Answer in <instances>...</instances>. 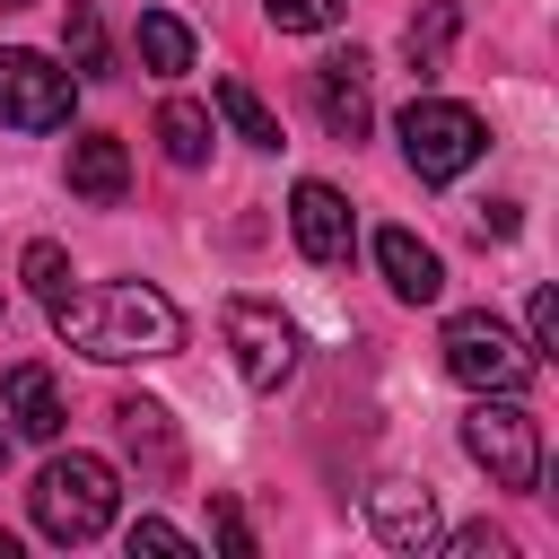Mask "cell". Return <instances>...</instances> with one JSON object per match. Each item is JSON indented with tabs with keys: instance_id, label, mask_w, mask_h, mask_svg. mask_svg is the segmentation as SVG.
I'll return each mask as SVG.
<instances>
[{
	"instance_id": "15",
	"label": "cell",
	"mask_w": 559,
	"mask_h": 559,
	"mask_svg": "<svg viewBox=\"0 0 559 559\" xmlns=\"http://www.w3.org/2000/svg\"><path fill=\"white\" fill-rule=\"evenodd\" d=\"M157 140H166V157H175V166H201V157H210V140H218V131H210V105L166 96V105H157Z\"/></svg>"
},
{
	"instance_id": "11",
	"label": "cell",
	"mask_w": 559,
	"mask_h": 559,
	"mask_svg": "<svg viewBox=\"0 0 559 559\" xmlns=\"http://www.w3.org/2000/svg\"><path fill=\"white\" fill-rule=\"evenodd\" d=\"M367 524H376L384 550H428V542H437V498L384 480V489H367Z\"/></svg>"
},
{
	"instance_id": "17",
	"label": "cell",
	"mask_w": 559,
	"mask_h": 559,
	"mask_svg": "<svg viewBox=\"0 0 559 559\" xmlns=\"http://www.w3.org/2000/svg\"><path fill=\"white\" fill-rule=\"evenodd\" d=\"M218 114H227V131L236 140H253V148H280V114L245 87V79H218Z\"/></svg>"
},
{
	"instance_id": "10",
	"label": "cell",
	"mask_w": 559,
	"mask_h": 559,
	"mask_svg": "<svg viewBox=\"0 0 559 559\" xmlns=\"http://www.w3.org/2000/svg\"><path fill=\"white\" fill-rule=\"evenodd\" d=\"M376 271H384V288H393L402 306H428V297L445 288V262H437V245H419L411 227H384V236H376Z\"/></svg>"
},
{
	"instance_id": "25",
	"label": "cell",
	"mask_w": 559,
	"mask_h": 559,
	"mask_svg": "<svg viewBox=\"0 0 559 559\" xmlns=\"http://www.w3.org/2000/svg\"><path fill=\"white\" fill-rule=\"evenodd\" d=\"M454 559H507V533H489V524H463V533H454Z\"/></svg>"
},
{
	"instance_id": "28",
	"label": "cell",
	"mask_w": 559,
	"mask_h": 559,
	"mask_svg": "<svg viewBox=\"0 0 559 559\" xmlns=\"http://www.w3.org/2000/svg\"><path fill=\"white\" fill-rule=\"evenodd\" d=\"M0 9H26V0H0Z\"/></svg>"
},
{
	"instance_id": "21",
	"label": "cell",
	"mask_w": 559,
	"mask_h": 559,
	"mask_svg": "<svg viewBox=\"0 0 559 559\" xmlns=\"http://www.w3.org/2000/svg\"><path fill=\"white\" fill-rule=\"evenodd\" d=\"M26 288H35V297H44V306H52V297H61V288H70V253H61V245H44V236H35V245H26Z\"/></svg>"
},
{
	"instance_id": "27",
	"label": "cell",
	"mask_w": 559,
	"mask_h": 559,
	"mask_svg": "<svg viewBox=\"0 0 559 559\" xmlns=\"http://www.w3.org/2000/svg\"><path fill=\"white\" fill-rule=\"evenodd\" d=\"M0 463H9V428H0Z\"/></svg>"
},
{
	"instance_id": "8",
	"label": "cell",
	"mask_w": 559,
	"mask_h": 559,
	"mask_svg": "<svg viewBox=\"0 0 559 559\" xmlns=\"http://www.w3.org/2000/svg\"><path fill=\"white\" fill-rule=\"evenodd\" d=\"M314 114H323L332 140H367V122H376L367 52H332V61H314Z\"/></svg>"
},
{
	"instance_id": "7",
	"label": "cell",
	"mask_w": 559,
	"mask_h": 559,
	"mask_svg": "<svg viewBox=\"0 0 559 559\" xmlns=\"http://www.w3.org/2000/svg\"><path fill=\"white\" fill-rule=\"evenodd\" d=\"M70 96H79V79L52 70L44 52H26V44L0 52V122L9 131H61L70 122Z\"/></svg>"
},
{
	"instance_id": "19",
	"label": "cell",
	"mask_w": 559,
	"mask_h": 559,
	"mask_svg": "<svg viewBox=\"0 0 559 559\" xmlns=\"http://www.w3.org/2000/svg\"><path fill=\"white\" fill-rule=\"evenodd\" d=\"M402 44H411V61H419V70H437V61H445V44H454V0H428V9L402 26Z\"/></svg>"
},
{
	"instance_id": "9",
	"label": "cell",
	"mask_w": 559,
	"mask_h": 559,
	"mask_svg": "<svg viewBox=\"0 0 559 559\" xmlns=\"http://www.w3.org/2000/svg\"><path fill=\"white\" fill-rule=\"evenodd\" d=\"M288 227H297V253L306 262H341L349 253V201L332 183H314V175L288 192Z\"/></svg>"
},
{
	"instance_id": "13",
	"label": "cell",
	"mask_w": 559,
	"mask_h": 559,
	"mask_svg": "<svg viewBox=\"0 0 559 559\" xmlns=\"http://www.w3.org/2000/svg\"><path fill=\"white\" fill-rule=\"evenodd\" d=\"M122 183H131L122 140H114V131H79V140H70V192H79V201H122Z\"/></svg>"
},
{
	"instance_id": "22",
	"label": "cell",
	"mask_w": 559,
	"mask_h": 559,
	"mask_svg": "<svg viewBox=\"0 0 559 559\" xmlns=\"http://www.w3.org/2000/svg\"><path fill=\"white\" fill-rule=\"evenodd\" d=\"M524 349H533V358L559 349V297H550V288H533V306H524Z\"/></svg>"
},
{
	"instance_id": "18",
	"label": "cell",
	"mask_w": 559,
	"mask_h": 559,
	"mask_svg": "<svg viewBox=\"0 0 559 559\" xmlns=\"http://www.w3.org/2000/svg\"><path fill=\"white\" fill-rule=\"evenodd\" d=\"M61 44H70V79H114V52H105V17L79 0L70 9V26H61Z\"/></svg>"
},
{
	"instance_id": "26",
	"label": "cell",
	"mask_w": 559,
	"mask_h": 559,
	"mask_svg": "<svg viewBox=\"0 0 559 559\" xmlns=\"http://www.w3.org/2000/svg\"><path fill=\"white\" fill-rule=\"evenodd\" d=\"M0 559H17V542H9V533H0Z\"/></svg>"
},
{
	"instance_id": "3",
	"label": "cell",
	"mask_w": 559,
	"mask_h": 559,
	"mask_svg": "<svg viewBox=\"0 0 559 559\" xmlns=\"http://www.w3.org/2000/svg\"><path fill=\"white\" fill-rule=\"evenodd\" d=\"M463 454L498 480V489H542V419L515 393H480L463 411Z\"/></svg>"
},
{
	"instance_id": "20",
	"label": "cell",
	"mask_w": 559,
	"mask_h": 559,
	"mask_svg": "<svg viewBox=\"0 0 559 559\" xmlns=\"http://www.w3.org/2000/svg\"><path fill=\"white\" fill-rule=\"evenodd\" d=\"M262 9H271V26H280V35H323L349 0H262Z\"/></svg>"
},
{
	"instance_id": "2",
	"label": "cell",
	"mask_w": 559,
	"mask_h": 559,
	"mask_svg": "<svg viewBox=\"0 0 559 559\" xmlns=\"http://www.w3.org/2000/svg\"><path fill=\"white\" fill-rule=\"evenodd\" d=\"M114 463L105 454H52L44 472H35V489H26V515H35V533L44 542H61V550H79V542H96L105 524H114Z\"/></svg>"
},
{
	"instance_id": "1",
	"label": "cell",
	"mask_w": 559,
	"mask_h": 559,
	"mask_svg": "<svg viewBox=\"0 0 559 559\" xmlns=\"http://www.w3.org/2000/svg\"><path fill=\"white\" fill-rule=\"evenodd\" d=\"M52 332H61L70 349L122 367V358H166V349L183 341V314H175V297L148 288V280H96V288H61V297H52Z\"/></svg>"
},
{
	"instance_id": "14",
	"label": "cell",
	"mask_w": 559,
	"mask_h": 559,
	"mask_svg": "<svg viewBox=\"0 0 559 559\" xmlns=\"http://www.w3.org/2000/svg\"><path fill=\"white\" fill-rule=\"evenodd\" d=\"M131 44H140V70H148V79H183V70H192V26H183L175 9H140V35H131Z\"/></svg>"
},
{
	"instance_id": "12",
	"label": "cell",
	"mask_w": 559,
	"mask_h": 559,
	"mask_svg": "<svg viewBox=\"0 0 559 559\" xmlns=\"http://www.w3.org/2000/svg\"><path fill=\"white\" fill-rule=\"evenodd\" d=\"M9 419H17V437H35V445H52L61 437V384H52V367H35V358H17L9 367Z\"/></svg>"
},
{
	"instance_id": "24",
	"label": "cell",
	"mask_w": 559,
	"mask_h": 559,
	"mask_svg": "<svg viewBox=\"0 0 559 559\" xmlns=\"http://www.w3.org/2000/svg\"><path fill=\"white\" fill-rule=\"evenodd\" d=\"M131 550H192V533L166 524V515H140V524H131Z\"/></svg>"
},
{
	"instance_id": "5",
	"label": "cell",
	"mask_w": 559,
	"mask_h": 559,
	"mask_svg": "<svg viewBox=\"0 0 559 559\" xmlns=\"http://www.w3.org/2000/svg\"><path fill=\"white\" fill-rule=\"evenodd\" d=\"M437 349H445V376H454V384H472V393H524V384H533V367H542V358H533V349H524L489 306L454 314Z\"/></svg>"
},
{
	"instance_id": "6",
	"label": "cell",
	"mask_w": 559,
	"mask_h": 559,
	"mask_svg": "<svg viewBox=\"0 0 559 559\" xmlns=\"http://www.w3.org/2000/svg\"><path fill=\"white\" fill-rule=\"evenodd\" d=\"M218 332H227V349H236V376L253 384V393H280L288 376H297V323L280 314V306H262V297H227L218 306Z\"/></svg>"
},
{
	"instance_id": "4",
	"label": "cell",
	"mask_w": 559,
	"mask_h": 559,
	"mask_svg": "<svg viewBox=\"0 0 559 559\" xmlns=\"http://www.w3.org/2000/svg\"><path fill=\"white\" fill-rule=\"evenodd\" d=\"M393 131H402V157H411V175H419V183H454V175H472V157L489 148L480 114H472V105H454V96H411Z\"/></svg>"
},
{
	"instance_id": "16",
	"label": "cell",
	"mask_w": 559,
	"mask_h": 559,
	"mask_svg": "<svg viewBox=\"0 0 559 559\" xmlns=\"http://www.w3.org/2000/svg\"><path fill=\"white\" fill-rule=\"evenodd\" d=\"M114 428H122L131 454H148V472H175V428H166L157 402H114Z\"/></svg>"
},
{
	"instance_id": "23",
	"label": "cell",
	"mask_w": 559,
	"mask_h": 559,
	"mask_svg": "<svg viewBox=\"0 0 559 559\" xmlns=\"http://www.w3.org/2000/svg\"><path fill=\"white\" fill-rule=\"evenodd\" d=\"M210 533H218V550H236V559L253 550V524H245V507H236V498H210Z\"/></svg>"
}]
</instances>
